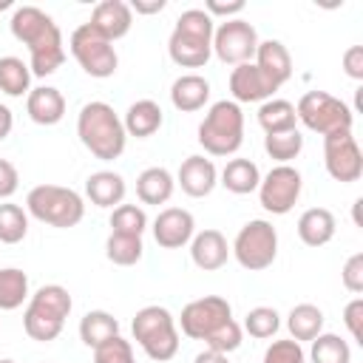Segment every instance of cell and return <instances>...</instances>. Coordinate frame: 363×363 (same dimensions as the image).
<instances>
[{
	"mask_svg": "<svg viewBox=\"0 0 363 363\" xmlns=\"http://www.w3.org/2000/svg\"><path fill=\"white\" fill-rule=\"evenodd\" d=\"M309 360L312 363H352V349L340 335L320 332L315 340H309Z\"/></svg>",
	"mask_w": 363,
	"mask_h": 363,
	"instance_id": "obj_33",
	"label": "cell"
},
{
	"mask_svg": "<svg viewBox=\"0 0 363 363\" xmlns=\"http://www.w3.org/2000/svg\"><path fill=\"white\" fill-rule=\"evenodd\" d=\"M162 122H164L162 108H159V102H153V99H136V102L125 111V119H122L125 133H128V136H136V139L153 136V133L162 128Z\"/></svg>",
	"mask_w": 363,
	"mask_h": 363,
	"instance_id": "obj_25",
	"label": "cell"
},
{
	"mask_svg": "<svg viewBox=\"0 0 363 363\" xmlns=\"http://www.w3.org/2000/svg\"><path fill=\"white\" fill-rule=\"evenodd\" d=\"M323 164L335 182L352 184L363 176V153L352 130L323 136Z\"/></svg>",
	"mask_w": 363,
	"mask_h": 363,
	"instance_id": "obj_14",
	"label": "cell"
},
{
	"mask_svg": "<svg viewBox=\"0 0 363 363\" xmlns=\"http://www.w3.org/2000/svg\"><path fill=\"white\" fill-rule=\"evenodd\" d=\"M196 235V218L190 210L182 207H164L153 218V238L164 250H179Z\"/></svg>",
	"mask_w": 363,
	"mask_h": 363,
	"instance_id": "obj_15",
	"label": "cell"
},
{
	"mask_svg": "<svg viewBox=\"0 0 363 363\" xmlns=\"http://www.w3.org/2000/svg\"><path fill=\"white\" fill-rule=\"evenodd\" d=\"M128 193V184L113 170H96L85 179V196L96 207H119Z\"/></svg>",
	"mask_w": 363,
	"mask_h": 363,
	"instance_id": "obj_24",
	"label": "cell"
},
{
	"mask_svg": "<svg viewBox=\"0 0 363 363\" xmlns=\"http://www.w3.org/2000/svg\"><path fill=\"white\" fill-rule=\"evenodd\" d=\"M20 187V173L9 159H0V199H11Z\"/></svg>",
	"mask_w": 363,
	"mask_h": 363,
	"instance_id": "obj_44",
	"label": "cell"
},
{
	"mask_svg": "<svg viewBox=\"0 0 363 363\" xmlns=\"http://www.w3.org/2000/svg\"><path fill=\"white\" fill-rule=\"evenodd\" d=\"M28 298V275L17 267L0 269V312L20 309Z\"/></svg>",
	"mask_w": 363,
	"mask_h": 363,
	"instance_id": "obj_30",
	"label": "cell"
},
{
	"mask_svg": "<svg viewBox=\"0 0 363 363\" xmlns=\"http://www.w3.org/2000/svg\"><path fill=\"white\" fill-rule=\"evenodd\" d=\"M28 233V213L20 204H0V244H20Z\"/></svg>",
	"mask_w": 363,
	"mask_h": 363,
	"instance_id": "obj_36",
	"label": "cell"
},
{
	"mask_svg": "<svg viewBox=\"0 0 363 363\" xmlns=\"http://www.w3.org/2000/svg\"><path fill=\"white\" fill-rule=\"evenodd\" d=\"M190 258L199 269L204 272H216L227 264L230 258V244L224 238V233L218 230H201L190 238Z\"/></svg>",
	"mask_w": 363,
	"mask_h": 363,
	"instance_id": "obj_19",
	"label": "cell"
},
{
	"mask_svg": "<svg viewBox=\"0 0 363 363\" xmlns=\"http://www.w3.org/2000/svg\"><path fill=\"white\" fill-rule=\"evenodd\" d=\"M207 349H213V352H221V354H230V352H235L238 346H241V326L230 318L227 323H221L207 340Z\"/></svg>",
	"mask_w": 363,
	"mask_h": 363,
	"instance_id": "obj_40",
	"label": "cell"
},
{
	"mask_svg": "<svg viewBox=\"0 0 363 363\" xmlns=\"http://www.w3.org/2000/svg\"><path fill=\"white\" fill-rule=\"evenodd\" d=\"M264 363H306V354L298 340H272L264 352Z\"/></svg>",
	"mask_w": 363,
	"mask_h": 363,
	"instance_id": "obj_41",
	"label": "cell"
},
{
	"mask_svg": "<svg viewBox=\"0 0 363 363\" xmlns=\"http://www.w3.org/2000/svg\"><path fill=\"white\" fill-rule=\"evenodd\" d=\"M133 340L142 346V352L150 357V360H170L176 357L179 352V329H176V320L173 315L164 309V306H142L136 315H133Z\"/></svg>",
	"mask_w": 363,
	"mask_h": 363,
	"instance_id": "obj_7",
	"label": "cell"
},
{
	"mask_svg": "<svg viewBox=\"0 0 363 363\" xmlns=\"http://www.w3.org/2000/svg\"><path fill=\"white\" fill-rule=\"evenodd\" d=\"M343 323H346L352 340L363 343V298H354V301L346 303V309H343Z\"/></svg>",
	"mask_w": 363,
	"mask_h": 363,
	"instance_id": "obj_43",
	"label": "cell"
},
{
	"mask_svg": "<svg viewBox=\"0 0 363 363\" xmlns=\"http://www.w3.org/2000/svg\"><path fill=\"white\" fill-rule=\"evenodd\" d=\"M204 11L213 17V14H221L227 20H233V14H241L244 11V0H230V3H218V0H207Z\"/></svg>",
	"mask_w": 363,
	"mask_h": 363,
	"instance_id": "obj_46",
	"label": "cell"
},
{
	"mask_svg": "<svg viewBox=\"0 0 363 363\" xmlns=\"http://www.w3.org/2000/svg\"><path fill=\"white\" fill-rule=\"evenodd\" d=\"M0 363H14V360H9V357H3V360H0Z\"/></svg>",
	"mask_w": 363,
	"mask_h": 363,
	"instance_id": "obj_50",
	"label": "cell"
},
{
	"mask_svg": "<svg viewBox=\"0 0 363 363\" xmlns=\"http://www.w3.org/2000/svg\"><path fill=\"white\" fill-rule=\"evenodd\" d=\"M179 187L190 196V199H204L213 193V187L218 184V170L213 164V159L204 156H187L176 173Z\"/></svg>",
	"mask_w": 363,
	"mask_h": 363,
	"instance_id": "obj_18",
	"label": "cell"
},
{
	"mask_svg": "<svg viewBox=\"0 0 363 363\" xmlns=\"http://www.w3.org/2000/svg\"><path fill=\"white\" fill-rule=\"evenodd\" d=\"M244 142V113L233 99H218L210 105L199 125V145L210 156H233Z\"/></svg>",
	"mask_w": 363,
	"mask_h": 363,
	"instance_id": "obj_5",
	"label": "cell"
},
{
	"mask_svg": "<svg viewBox=\"0 0 363 363\" xmlns=\"http://www.w3.org/2000/svg\"><path fill=\"white\" fill-rule=\"evenodd\" d=\"M343 71L352 79H363V45H349L343 51Z\"/></svg>",
	"mask_w": 363,
	"mask_h": 363,
	"instance_id": "obj_45",
	"label": "cell"
},
{
	"mask_svg": "<svg viewBox=\"0 0 363 363\" xmlns=\"http://www.w3.org/2000/svg\"><path fill=\"white\" fill-rule=\"evenodd\" d=\"M303 179L292 164H275L258 184V201L272 216H286L301 199Z\"/></svg>",
	"mask_w": 363,
	"mask_h": 363,
	"instance_id": "obj_12",
	"label": "cell"
},
{
	"mask_svg": "<svg viewBox=\"0 0 363 363\" xmlns=\"http://www.w3.org/2000/svg\"><path fill=\"white\" fill-rule=\"evenodd\" d=\"M31 68L20 57H0V91L9 96H28Z\"/></svg>",
	"mask_w": 363,
	"mask_h": 363,
	"instance_id": "obj_32",
	"label": "cell"
},
{
	"mask_svg": "<svg viewBox=\"0 0 363 363\" xmlns=\"http://www.w3.org/2000/svg\"><path fill=\"white\" fill-rule=\"evenodd\" d=\"M173 190H176V179L170 176L167 167H147L136 179V196H139L142 204H156L159 207V204L170 201Z\"/></svg>",
	"mask_w": 363,
	"mask_h": 363,
	"instance_id": "obj_26",
	"label": "cell"
},
{
	"mask_svg": "<svg viewBox=\"0 0 363 363\" xmlns=\"http://www.w3.org/2000/svg\"><path fill=\"white\" fill-rule=\"evenodd\" d=\"M258 125L264 128V133H281V130H292L298 125L295 116V105L286 99H267L258 108Z\"/></svg>",
	"mask_w": 363,
	"mask_h": 363,
	"instance_id": "obj_31",
	"label": "cell"
},
{
	"mask_svg": "<svg viewBox=\"0 0 363 363\" xmlns=\"http://www.w3.org/2000/svg\"><path fill=\"white\" fill-rule=\"evenodd\" d=\"M94 363H136L130 340H125L122 335L105 340L102 346L94 349Z\"/></svg>",
	"mask_w": 363,
	"mask_h": 363,
	"instance_id": "obj_39",
	"label": "cell"
},
{
	"mask_svg": "<svg viewBox=\"0 0 363 363\" xmlns=\"http://www.w3.org/2000/svg\"><path fill=\"white\" fill-rule=\"evenodd\" d=\"M193 363H230V360H227V354H221V352L204 349V352H199V354H196V360H193Z\"/></svg>",
	"mask_w": 363,
	"mask_h": 363,
	"instance_id": "obj_49",
	"label": "cell"
},
{
	"mask_svg": "<svg viewBox=\"0 0 363 363\" xmlns=\"http://www.w3.org/2000/svg\"><path fill=\"white\" fill-rule=\"evenodd\" d=\"M258 31L252 23L233 17L224 20L216 31H213V54L224 62V65H244L252 62L255 48H258Z\"/></svg>",
	"mask_w": 363,
	"mask_h": 363,
	"instance_id": "obj_11",
	"label": "cell"
},
{
	"mask_svg": "<svg viewBox=\"0 0 363 363\" xmlns=\"http://www.w3.org/2000/svg\"><path fill=\"white\" fill-rule=\"evenodd\" d=\"M71 295L65 286L60 284H45L40 286L31 298H28V306L23 312V329L31 340H40V343H48L54 337H60L62 326H65V318L71 315Z\"/></svg>",
	"mask_w": 363,
	"mask_h": 363,
	"instance_id": "obj_4",
	"label": "cell"
},
{
	"mask_svg": "<svg viewBox=\"0 0 363 363\" xmlns=\"http://www.w3.org/2000/svg\"><path fill=\"white\" fill-rule=\"evenodd\" d=\"M11 34L23 45H28V68L31 77H48L65 62V45H62V31L54 23L51 14H45L37 6H20L14 9L11 20Z\"/></svg>",
	"mask_w": 363,
	"mask_h": 363,
	"instance_id": "obj_1",
	"label": "cell"
},
{
	"mask_svg": "<svg viewBox=\"0 0 363 363\" xmlns=\"http://www.w3.org/2000/svg\"><path fill=\"white\" fill-rule=\"evenodd\" d=\"M340 281L349 292H354V295L363 292V252H354L346 258V264L340 269Z\"/></svg>",
	"mask_w": 363,
	"mask_h": 363,
	"instance_id": "obj_42",
	"label": "cell"
},
{
	"mask_svg": "<svg viewBox=\"0 0 363 363\" xmlns=\"http://www.w3.org/2000/svg\"><path fill=\"white\" fill-rule=\"evenodd\" d=\"M68 48L74 54V60L79 62V68L94 77V79H108L116 74V65H119V57H116V48L111 40H105L96 28H91L88 23L77 26L71 40H68Z\"/></svg>",
	"mask_w": 363,
	"mask_h": 363,
	"instance_id": "obj_9",
	"label": "cell"
},
{
	"mask_svg": "<svg viewBox=\"0 0 363 363\" xmlns=\"http://www.w3.org/2000/svg\"><path fill=\"white\" fill-rule=\"evenodd\" d=\"M26 111L37 125H45V128L57 125L65 116V96L60 94V88H51V85L31 88L26 96Z\"/></svg>",
	"mask_w": 363,
	"mask_h": 363,
	"instance_id": "obj_21",
	"label": "cell"
},
{
	"mask_svg": "<svg viewBox=\"0 0 363 363\" xmlns=\"http://www.w3.org/2000/svg\"><path fill=\"white\" fill-rule=\"evenodd\" d=\"M221 184L235 196H247V193L258 190V184H261L258 164L250 159H230L221 170Z\"/></svg>",
	"mask_w": 363,
	"mask_h": 363,
	"instance_id": "obj_28",
	"label": "cell"
},
{
	"mask_svg": "<svg viewBox=\"0 0 363 363\" xmlns=\"http://www.w3.org/2000/svg\"><path fill=\"white\" fill-rule=\"evenodd\" d=\"M278 326H281V315H278L272 306H255V309H250L247 318H244V329H247L252 337H258V340L272 337V335L278 332Z\"/></svg>",
	"mask_w": 363,
	"mask_h": 363,
	"instance_id": "obj_38",
	"label": "cell"
},
{
	"mask_svg": "<svg viewBox=\"0 0 363 363\" xmlns=\"http://www.w3.org/2000/svg\"><path fill=\"white\" fill-rule=\"evenodd\" d=\"M213 17L204 9H187L179 14L167 40V54L182 68H201L213 54Z\"/></svg>",
	"mask_w": 363,
	"mask_h": 363,
	"instance_id": "obj_3",
	"label": "cell"
},
{
	"mask_svg": "<svg viewBox=\"0 0 363 363\" xmlns=\"http://www.w3.org/2000/svg\"><path fill=\"white\" fill-rule=\"evenodd\" d=\"M91 28H96L105 40H122L130 26H133V11L125 0H102L94 6L91 11V20H88Z\"/></svg>",
	"mask_w": 363,
	"mask_h": 363,
	"instance_id": "obj_17",
	"label": "cell"
},
{
	"mask_svg": "<svg viewBox=\"0 0 363 363\" xmlns=\"http://www.w3.org/2000/svg\"><path fill=\"white\" fill-rule=\"evenodd\" d=\"M145 230H147V216H145L142 207H136V204H119V207H113V213H111V233L142 238Z\"/></svg>",
	"mask_w": 363,
	"mask_h": 363,
	"instance_id": "obj_37",
	"label": "cell"
},
{
	"mask_svg": "<svg viewBox=\"0 0 363 363\" xmlns=\"http://www.w3.org/2000/svg\"><path fill=\"white\" fill-rule=\"evenodd\" d=\"M230 318H233V306H230L227 298H221V295H204L199 301H190L182 309L179 326H182V335H187L190 340H207Z\"/></svg>",
	"mask_w": 363,
	"mask_h": 363,
	"instance_id": "obj_13",
	"label": "cell"
},
{
	"mask_svg": "<svg viewBox=\"0 0 363 363\" xmlns=\"http://www.w3.org/2000/svg\"><path fill=\"white\" fill-rule=\"evenodd\" d=\"M335 230H337V221H335L332 210H326V207H309L298 218V238L306 247L329 244L335 238Z\"/></svg>",
	"mask_w": 363,
	"mask_h": 363,
	"instance_id": "obj_23",
	"label": "cell"
},
{
	"mask_svg": "<svg viewBox=\"0 0 363 363\" xmlns=\"http://www.w3.org/2000/svg\"><path fill=\"white\" fill-rule=\"evenodd\" d=\"M295 116L312 133H320V136L343 133V130H352L354 125V111L343 99L326 91H306L295 105Z\"/></svg>",
	"mask_w": 363,
	"mask_h": 363,
	"instance_id": "obj_8",
	"label": "cell"
},
{
	"mask_svg": "<svg viewBox=\"0 0 363 363\" xmlns=\"http://www.w3.org/2000/svg\"><path fill=\"white\" fill-rule=\"evenodd\" d=\"M207 99H210V82L201 74H182L170 85V102L182 113L201 111L207 105Z\"/></svg>",
	"mask_w": 363,
	"mask_h": 363,
	"instance_id": "obj_22",
	"label": "cell"
},
{
	"mask_svg": "<svg viewBox=\"0 0 363 363\" xmlns=\"http://www.w3.org/2000/svg\"><path fill=\"white\" fill-rule=\"evenodd\" d=\"M77 136L85 145V150H91V156H96L102 162L119 159L125 150V142H128L125 125L108 102L82 105V111L77 116Z\"/></svg>",
	"mask_w": 363,
	"mask_h": 363,
	"instance_id": "obj_2",
	"label": "cell"
},
{
	"mask_svg": "<svg viewBox=\"0 0 363 363\" xmlns=\"http://www.w3.org/2000/svg\"><path fill=\"white\" fill-rule=\"evenodd\" d=\"M264 150L269 159H275L278 164H289L301 150H303V136L298 128L292 130H281V133H267L264 136Z\"/></svg>",
	"mask_w": 363,
	"mask_h": 363,
	"instance_id": "obj_34",
	"label": "cell"
},
{
	"mask_svg": "<svg viewBox=\"0 0 363 363\" xmlns=\"http://www.w3.org/2000/svg\"><path fill=\"white\" fill-rule=\"evenodd\" d=\"M128 6H130V11H136V14H159V11L167 6V0H150V3L133 0V3H128Z\"/></svg>",
	"mask_w": 363,
	"mask_h": 363,
	"instance_id": "obj_47",
	"label": "cell"
},
{
	"mask_svg": "<svg viewBox=\"0 0 363 363\" xmlns=\"http://www.w3.org/2000/svg\"><path fill=\"white\" fill-rule=\"evenodd\" d=\"M286 326H289L292 340H298V343L301 340H315L323 332V312L315 303H298V306H292V312L286 318Z\"/></svg>",
	"mask_w": 363,
	"mask_h": 363,
	"instance_id": "obj_29",
	"label": "cell"
},
{
	"mask_svg": "<svg viewBox=\"0 0 363 363\" xmlns=\"http://www.w3.org/2000/svg\"><path fill=\"white\" fill-rule=\"evenodd\" d=\"M116 335H119V320L105 309H91L79 320V340L91 349L102 346L105 340H111Z\"/></svg>",
	"mask_w": 363,
	"mask_h": 363,
	"instance_id": "obj_27",
	"label": "cell"
},
{
	"mask_svg": "<svg viewBox=\"0 0 363 363\" xmlns=\"http://www.w3.org/2000/svg\"><path fill=\"white\" fill-rule=\"evenodd\" d=\"M252 62H255V68L275 88H281L292 77V57H289V51H286V45L281 40H264V43H258Z\"/></svg>",
	"mask_w": 363,
	"mask_h": 363,
	"instance_id": "obj_20",
	"label": "cell"
},
{
	"mask_svg": "<svg viewBox=\"0 0 363 363\" xmlns=\"http://www.w3.org/2000/svg\"><path fill=\"white\" fill-rule=\"evenodd\" d=\"M11 128H14V116H11V111L6 105H0V142L11 133Z\"/></svg>",
	"mask_w": 363,
	"mask_h": 363,
	"instance_id": "obj_48",
	"label": "cell"
},
{
	"mask_svg": "<svg viewBox=\"0 0 363 363\" xmlns=\"http://www.w3.org/2000/svg\"><path fill=\"white\" fill-rule=\"evenodd\" d=\"M230 252L235 255V261H238L244 269L261 272V269L272 267V261H275V255H278V233H275V227H272L269 221L252 218V221H247V224L238 230V235H235Z\"/></svg>",
	"mask_w": 363,
	"mask_h": 363,
	"instance_id": "obj_10",
	"label": "cell"
},
{
	"mask_svg": "<svg viewBox=\"0 0 363 363\" xmlns=\"http://www.w3.org/2000/svg\"><path fill=\"white\" fill-rule=\"evenodd\" d=\"M278 88L255 68V62H244V65H235L230 71V94H233V102H267L272 99Z\"/></svg>",
	"mask_w": 363,
	"mask_h": 363,
	"instance_id": "obj_16",
	"label": "cell"
},
{
	"mask_svg": "<svg viewBox=\"0 0 363 363\" xmlns=\"http://www.w3.org/2000/svg\"><path fill=\"white\" fill-rule=\"evenodd\" d=\"M26 210L28 216H34L37 221L57 227V230H68L77 227L85 216V201L77 190L71 187H60V184H37L28 190L26 196Z\"/></svg>",
	"mask_w": 363,
	"mask_h": 363,
	"instance_id": "obj_6",
	"label": "cell"
},
{
	"mask_svg": "<svg viewBox=\"0 0 363 363\" xmlns=\"http://www.w3.org/2000/svg\"><path fill=\"white\" fill-rule=\"evenodd\" d=\"M145 252V244L142 238L136 235H119V233H111L108 241H105V255L111 264L116 267H133Z\"/></svg>",
	"mask_w": 363,
	"mask_h": 363,
	"instance_id": "obj_35",
	"label": "cell"
}]
</instances>
